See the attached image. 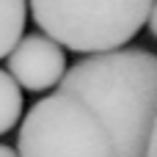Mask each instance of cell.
<instances>
[{"label": "cell", "mask_w": 157, "mask_h": 157, "mask_svg": "<svg viewBox=\"0 0 157 157\" xmlns=\"http://www.w3.org/2000/svg\"><path fill=\"white\" fill-rule=\"evenodd\" d=\"M61 94L83 102L108 130L116 157H146L157 121V55L138 47L94 52L66 69Z\"/></svg>", "instance_id": "6da1fadb"}, {"label": "cell", "mask_w": 157, "mask_h": 157, "mask_svg": "<svg viewBox=\"0 0 157 157\" xmlns=\"http://www.w3.org/2000/svg\"><path fill=\"white\" fill-rule=\"evenodd\" d=\"M155 0H30L33 22L75 52L121 50L146 25Z\"/></svg>", "instance_id": "7a4b0ae2"}, {"label": "cell", "mask_w": 157, "mask_h": 157, "mask_svg": "<svg viewBox=\"0 0 157 157\" xmlns=\"http://www.w3.org/2000/svg\"><path fill=\"white\" fill-rule=\"evenodd\" d=\"M19 157H116L102 121L75 97L52 91L22 119Z\"/></svg>", "instance_id": "3957f363"}, {"label": "cell", "mask_w": 157, "mask_h": 157, "mask_svg": "<svg viewBox=\"0 0 157 157\" xmlns=\"http://www.w3.org/2000/svg\"><path fill=\"white\" fill-rule=\"evenodd\" d=\"M6 72L14 77L19 88L28 91H47L58 88V83L66 75V52L58 41H52L44 33H28L22 36L14 50L6 55Z\"/></svg>", "instance_id": "277c9868"}, {"label": "cell", "mask_w": 157, "mask_h": 157, "mask_svg": "<svg viewBox=\"0 0 157 157\" xmlns=\"http://www.w3.org/2000/svg\"><path fill=\"white\" fill-rule=\"evenodd\" d=\"M28 19V0H0V58H6L22 39Z\"/></svg>", "instance_id": "5b68a950"}, {"label": "cell", "mask_w": 157, "mask_h": 157, "mask_svg": "<svg viewBox=\"0 0 157 157\" xmlns=\"http://www.w3.org/2000/svg\"><path fill=\"white\" fill-rule=\"evenodd\" d=\"M19 116H22V88L6 69H0V135L14 130Z\"/></svg>", "instance_id": "8992f818"}, {"label": "cell", "mask_w": 157, "mask_h": 157, "mask_svg": "<svg viewBox=\"0 0 157 157\" xmlns=\"http://www.w3.org/2000/svg\"><path fill=\"white\" fill-rule=\"evenodd\" d=\"M146 25H149V33L157 39V0L152 3V11H149V19H146Z\"/></svg>", "instance_id": "52a82bcc"}, {"label": "cell", "mask_w": 157, "mask_h": 157, "mask_svg": "<svg viewBox=\"0 0 157 157\" xmlns=\"http://www.w3.org/2000/svg\"><path fill=\"white\" fill-rule=\"evenodd\" d=\"M146 157H157V121H155V130L149 135V146H146Z\"/></svg>", "instance_id": "ba28073f"}, {"label": "cell", "mask_w": 157, "mask_h": 157, "mask_svg": "<svg viewBox=\"0 0 157 157\" xmlns=\"http://www.w3.org/2000/svg\"><path fill=\"white\" fill-rule=\"evenodd\" d=\"M0 157H19L11 146H6V144H0Z\"/></svg>", "instance_id": "9c48e42d"}]
</instances>
